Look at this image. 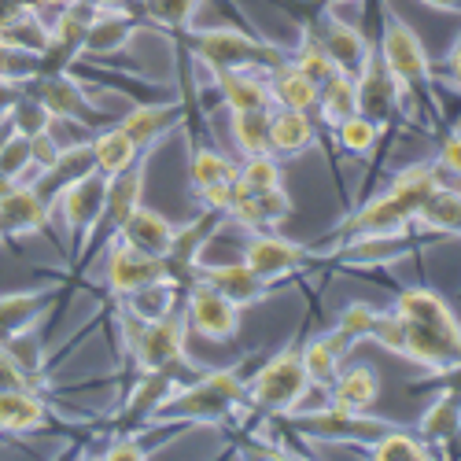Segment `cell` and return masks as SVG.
<instances>
[{
    "label": "cell",
    "mask_w": 461,
    "mask_h": 461,
    "mask_svg": "<svg viewBox=\"0 0 461 461\" xmlns=\"http://www.w3.org/2000/svg\"><path fill=\"white\" fill-rule=\"evenodd\" d=\"M439 167L436 163H413L406 170L395 174V181L373 196L369 203H362L348 221H343L332 237L348 240V237H362V233H388V229H406L417 221L420 207L432 192L439 188ZM329 237V240H332Z\"/></svg>",
    "instance_id": "cell-1"
},
{
    "label": "cell",
    "mask_w": 461,
    "mask_h": 461,
    "mask_svg": "<svg viewBox=\"0 0 461 461\" xmlns=\"http://www.w3.org/2000/svg\"><path fill=\"white\" fill-rule=\"evenodd\" d=\"M248 402V380L240 369H211L177 384L163 402L156 425H225Z\"/></svg>",
    "instance_id": "cell-2"
},
{
    "label": "cell",
    "mask_w": 461,
    "mask_h": 461,
    "mask_svg": "<svg viewBox=\"0 0 461 461\" xmlns=\"http://www.w3.org/2000/svg\"><path fill=\"white\" fill-rule=\"evenodd\" d=\"M380 63L388 67V74L395 78L402 100L417 104V107H432L439 114V100H436V67L420 45V37L410 23H402L395 12L380 15V49H376Z\"/></svg>",
    "instance_id": "cell-3"
},
{
    "label": "cell",
    "mask_w": 461,
    "mask_h": 461,
    "mask_svg": "<svg viewBox=\"0 0 461 461\" xmlns=\"http://www.w3.org/2000/svg\"><path fill=\"white\" fill-rule=\"evenodd\" d=\"M188 56L203 63L211 74L214 70H237V67H255V70H277L281 63H288L292 52H285L274 41H262L255 33H244L237 26H207V30H181Z\"/></svg>",
    "instance_id": "cell-4"
},
{
    "label": "cell",
    "mask_w": 461,
    "mask_h": 461,
    "mask_svg": "<svg viewBox=\"0 0 461 461\" xmlns=\"http://www.w3.org/2000/svg\"><path fill=\"white\" fill-rule=\"evenodd\" d=\"M122 332H126V351L133 358V366L140 373L148 369H170L177 376H196V362L185 351V314L174 311L167 318H151V321H137L122 311Z\"/></svg>",
    "instance_id": "cell-5"
},
{
    "label": "cell",
    "mask_w": 461,
    "mask_h": 461,
    "mask_svg": "<svg viewBox=\"0 0 461 461\" xmlns=\"http://www.w3.org/2000/svg\"><path fill=\"white\" fill-rule=\"evenodd\" d=\"M306 392H311V380H306L299 348H285L274 358H266L248 380V402L270 417H288L292 410H299Z\"/></svg>",
    "instance_id": "cell-6"
},
{
    "label": "cell",
    "mask_w": 461,
    "mask_h": 461,
    "mask_svg": "<svg viewBox=\"0 0 461 461\" xmlns=\"http://www.w3.org/2000/svg\"><path fill=\"white\" fill-rule=\"evenodd\" d=\"M288 425L306 436V439H321V443H355V447H369L376 436H384L392 425L380 417L358 413V410H343L336 402H329L325 410H292Z\"/></svg>",
    "instance_id": "cell-7"
},
{
    "label": "cell",
    "mask_w": 461,
    "mask_h": 461,
    "mask_svg": "<svg viewBox=\"0 0 461 461\" xmlns=\"http://www.w3.org/2000/svg\"><path fill=\"white\" fill-rule=\"evenodd\" d=\"M144 167H148V156H140L130 170L107 177V196H104L100 221H96L93 237H89V244H86V251H82V258H78V266H74V270H82V266L93 258V251L107 248L114 237H119L122 221L140 207V196H144Z\"/></svg>",
    "instance_id": "cell-8"
},
{
    "label": "cell",
    "mask_w": 461,
    "mask_h": 461,
    "mask_svg": "<svg viewBox=\"0 0 461 461\" xmlns=\"http://www.w3.org/2000/svg\"><path fill=\"white\" fill-rule=\"evenodd\" d=\"M104 196H107V177H104L100 170H93V174L78 177L74 185H67L59 196H56V203H52V211H59L63 225L70 229L74 266H78V258H82V251H86V244H89V237H93V229H96V221H100Z\"/></svg>",
    "instance_id": "cell-9"
},
{
    "label": "cell",
    "mask_w": 461,
    "mask_h": 461,
    "mask_svg": "<svg viewBox=\"0 0 461 461\" xmlns=\"http://www.w3.org/2000/svg\"><path fill=\"white\" fill-rule=\"evenodd\" d=\"M96 8L86 0H67L49 23V41L41 49V74H63L86 56V33Z\"/></svg>",
    "instance_id": "cell-10"
},
{
    "label": "cell",
    "mask_w": 461,
    "mask_h": 461,
    "mask_svg": "<svg viewBox=\"0 0 461 461\" xmlns=\"http://www.w3.org/2000/svg\"><path fill=\"white\" fill-rule=\"evenodd\" d=\"M156 281H170L163 255H148V251H140L119 237L104 248V285L114 299H126L130 292L148 288Z\"/></svg>",
    "instance_id": "cell-11"
},
{
    "label": "cell",
    "mask_w": 461,
    "mask_h": 461,
    "mask_svg": "<svg viewBox=\"0 0 461 461\" xmlns=\"http://www.w3.org/2000/svg\"><path fill=\"white\" fill-rule=\"evenodd\" d=\"M23 89L41 100L49 107V114H52V119H59V122H78L86 130L107 122V114L89 100V93L82 89V82L74 78L70 70H63V74H37V78H30Z\"/></svg>",
    "instance_id": "cell-12"
},
{
    "label": "cell",
    "mask_w": 461,
    "mask_h": 461,
    "mask_svg": "<svg viewBox=\"0 0 461 461\" xmlns=\"http://www.w3.org/2000/svg\"><path fill=\"white\" fill-rule=\"evenodd\" d=\"M185 325L188 332H196L203 339H218V343H229L237 332H240V306H233L221 292H214L211 285L203 281H192L185 288Z\"/></svg>",
    "instance_id": "cell-13"
},
{
    "label": "cell",
    "mask_w": 461,
    "mask_h": 461,
    "mask_svg": "<svg viewBox=\"0 0 461 461\" xmlns=\"http://www.w3.org/2000/svg\"><path fill=\"white\" fill-rule=\"evenodd\" d=\"M413 248H417V233H413V225H406V229H388V233L348 237L329 258L336 266H348V270H380V266L406 258Z\"/></svg>",
    "instance_id": "cell-14"
},
{
    "label": "cell",
    "mask_w": 461,
    "mask_h": 461,
    "mask_svg": "<svg viewBox=\"0 0 461 461\" xmlns=\"http://www.w3.org/2000/svg\"><path fill=\"white\" fill-rule=\"evenodd\" d=\"M314 258V251H306L303 244L281 237L277 229H266V233H251L248 244H244V262L251 266V270L266 281H281L288 274H299L306 262Z\"/></svg>",
    "instance_id": "cell-15"
},
{
    "label": "cell",
    "mask_w": 461,
    "mask_h": 461,
    "mask_svg": "<svg viewBox=\"0 0 461 461\" xmlns=\"http://www.w3.org/2000/svg\"><path fill=\"white\" fill-rule=\"evenodd\" d=\"M192 281H203V285H211L214 292H221L233 306H255V303H262L266 295L274 292V281H266V277H258L251 266L240 258V262H196V270H192ZM188 281V285H192Z\"/></svg>",
    "instance_id": "cell-16"
},
{
    "label": "cell",
    "mask_w": 461,
    "mask_h": 461,
    "mask_svg": "<svg viewBox=\"0 0 461 461\" xmlns=\"http://www.w3.org/2000/svg\"><path fill=\"white\" fill-rule=\"evenodd\" d=\"M177 384H181V376L170 373V369H148V373H140V380L130 388L122 410L114 413V425H119V432H137L144 425H156L163 402L170 399V392L177 388Z\"/></svg>",
    "instance_id": "cell-17"
},
{
    "label": "cell",
    "mask_w": 461,
    "mask_h": 461,
    "mask_svg": "<svg viewBox=\"0 0 461 461\" xmlns=\"http://www.w3.org/2000/svg\"><path fill=\"white\" fill-rule=\"evenodd\" d=\"M221 221H229L221 211L203 207V211H200L196 218H192L188 225H181L177 233H174V244H170V251L163 255V258H167V270H170V281H174V285L188 288L192 270H196V262H200L203 248L214 240V233L221 229Z\"/></svg>",
    "instance_id": "cell-18"
},
{
    "label": "cell",
    "mask_w": 461,
    "mask_h": 461,
    "mask_svg": "<svg viewBox=\"0 0 461 461\" xmlns=\"http://www.w3.org/2000/svg\"><path fill=\"white\" fill-rule=\"evenodd\" d=\"M52 225V207L37 196L30 181L12 185V192L0 196V240H19V237H41Z\"/></svg>",
    "instance_id": "cell-19"
},
{
    "label": "cell",
    "mask_w": 461,
    "mask_h": 461,
    "mask_svg": "<svg viewBox=\"0 0 461 461\" xmlns=\"http://www.w3.org/2000/svg\"><path fill=\"white\" fill-rule=\"evenodd\" d=\"M355 86H358V114L373 119L380 130L395 119V111L402 104V93L395 86V78L388 74V67L380 63V56L373 52L366 59V67L355 74Z\"/></svg>",
    "instance_id": "cell-20"
},
{
    "label": "cell",
    "mask_w": 461,
    "mask_h": 461,
    "mask_svg": "<svg viewBox=\"0 0 461 461\" xmlns=\"http://www.w3.org/2000/svg\"><path fill=\"white\" fill-rule=\"evenodd\" d=\"M49 425V402L41 388L8 384L0 388V436H33Z\"/></svg>",
    "instance_id": "cell-21"
},
{
    "label": "cell",
    "mask_w": 461,
    "mask_h": 461,
    "mask_svg": "<svg viewBox=\"0 0 461 461\" xmlns=\"http://www.w3.org/2000/svg\"><path fill=\"white\" fill-rule=\"evenodd\" d=\"M292 214V200L285 185L281 188H266V192H244L237 185V196L229 203V221L244 225L248 233H266V229H281Z\"/></svg>",
    "instance_id": "cell-22"
},
{
    "label": "cell",
    "mask_w": 461,
    "mask_h": 461,
    "mask_svg": "<svg viewBox=\"0 0 461 461\" xmlns=\"http://www.w3.org/2000/svg\"><path fill=\"white\" fill-rule=\"evenodd\" d=\"M93 170H96L93 144H89V137H82V140H74V144H63L59 156H56V163H49L45 170H37V174L30 177V185L37 188V196H41V200L52 207L56 196H59L67 185H74L78 177H86V174H93Z\"/></svg>",
    "instance_id": "cell-23"
},
{
    "label": "cell",
    "mask_w": 461,
    "mask_h": 461,
    "mask_svg": "<svg viewBox=\"0 0 461 461\" xmlns=\"http://www.w3.org/2000/svg\"><path fill=\"white\" fill-rule=\"evenodd\" d=\"M185 122V104L181 100H163V104H137V107H130L122 119H119V126L130 133V140L144 151L156 148L170 130H177Z\"/></svg>",
    "instance_id": "cell-24"
},
{
    "label": "cell",
    "mask_w": 461,
    "mask_h": 461,
    "mask_svg": "<svg viewBox=\"0 0 461 461\" xmlns=\"http://www.w3.org/2000/svg\"><path fill=\"white\" fill-rule=\"evenodd\" d=\"M214 89L229 111H251V107H274L270 93V74L255 67H237V70H214Z\"/></svg>",
    "instance_id": "cell-25"
},
{
    "label": "cell",
    "mask_w": 461,
    "mask_h": 461,
    "mask_svg": "<svg viewBox=\"0 0 461 461\" xmlns=\"http://www.w3.org/2000/svg\"><path fill=\"white\" fill-rule=\"evenodd\" d=\"M314 37L321 41V49L332 59V67L343 70V74H358L366 67V59L373 56V45L366 41V33L358 26H351V23L336 19V15H329Z\"/></svg>",
    "instance_id": "cell-26"
},
{
    "label": "cell",
    "mask_w": 461,
    "mask_h": 461,
    "mask_svg": "<svg viewBox=\"0 0 461 461\" xmlns=\"http://www.w3.org/2000/svg\"><path fill=\"white\" fill-rule=\"evenodd\" d=\"M59 295L56 285L49 288H30V292H5L0 295V343L19 336V332H30L37 321L45 318L49 303Z\"/></svg>",
    "instance_id": "cell-27"
},
{
    "label": "cell",
    "mask_w": 461,
    "mask_h": 461,
    "mask_svg": "<svg viewBox=\"0 0 461 461\" xmlns=\"http://www.w3.org/2000/svg\"><path fill=\"white\" fill-rule=\"evenodd\" d=\"M137 33V15L122 5V8H96L89 33H86V56H114L119 49H126Z\"/></svg>",
    "instance_id": "cell-28"
},
{
    "label": "cell",
    "mask_w": 461,
    "mask_h": 461,
    "mask_svg": "<svg viewBox=\"0 0 461 461\" xmlns=\"http://www.w3.org/2000/svg\"><path fill=\"white\" fill-rule=\"evenodd\" d=\"M395 311L402 318H413L420 325H432V329L461 339V321L454 314V306L443 295H436L432 288H402L399 299H395Z\"/></svg>",
    "instance_id": "cell-29"
},
{
    "label": "cell",
    "mask_w": 461,
    "mask_h": 461,
    "mask_svg": "<svg viewBox=\"0 0 461 461\" xmlns=\"http://www.w3.org/2000/svg\"><path fill=\"white\" fill-rule=\"evenodd\" d=\"M318 144V122L311 111L274 107L270 111V151L274 156H299Z\"/></svg>",
    "instance_id": "cell-30"
},
{
    "label": "cell",
    "mask_w": 461,
    "mask_h": 461,
    "mask_svg": "<svg viewBox=\"0 0 461 461\" xmlns=\"http://www.w3.org/2000/svg\"><path fill=\"white\" fill-rule=\"evenodd\" d=\"M174 233H177V225H174L167 214H159V211H151V207L140 203V207L122 221L119 240H126V244H133V248H140V251H148V255H167L170 244H174Z\"/></svg>",
    "instance_id": "cell-31"
},
{
    "label": "cell",
    "mask_w": 461,
    "mask_h": 461,
    "mask_svg": "<svg viewBox=\"0 0 461 461\" xmlns=\"http://www.w3.org/2000/svg\"><path fill=\"white\" fill-rule=\"evenodd\" d=\"M380 399V376L373 366H348L336 373V380L329 384V402L343 406V410H358L369 413Z\"/></svg>",
    "instance_id": "cell-32"
},
{
    "label": "cell",
    "mask_w": 461,
    "mask_h": 461,
    "mask_svg": "<svg viewBox=\"0 0 461 461\" xmlns=\"http://www.w3.org/2000/svg\"><path fill=\"white\" fill-rule=\"evenodd\" d=\"M314 114H318V119H321L329 130H336L343 119L358 114V86H355V74H343V70L329 74V78L321 82V89H318V107H314Z\"/></svg>",
    "instance_id": "cell-33"
},
{
    "label": "cell",
    "mask_w": 461,
    "mask_h": 461,
    "mask_svg": "<svg viewBox=\"0 0 461 461\" xmlns=\"http://www.w3.org/2000/svg\"><path fill=\"white\" fill-rule=\"evenodd\" d=\"M89 144H93V159H96V170L104 174V177H114V174H122V170H130L144 151L130 140V133L114 122V126H107L104 133H93L89 137Z\"/></svg>",
    "instance_id": "cell-34"
},
{
    "label": "cell",
    "mask_w": 461,
    "mask_h": 461,
    "mask_svg": "<svg viewBox=\"0 0 461 461\" xmlns=\"http://www.w3.org/2000/svg\"><path fill=\"white\" fill-rule=\"evenodd\" d=\"M417 432L429 447H447L454 436H461V395L443 388L436 395V402L420 413Z\"/></svg>",
    "instance_id": "cell-35"
},
{
    "label": "cell",
    "mask_w": 461,
    "mask_h": 461,
    "mask_svg": "<svg viewBox=\"0 0 461 461\" xmlns=\"http://www.w3.org/2000/svg\"><path fill=\"white\" fill-rule=\"evenodd\" d=\"M318 82L306 78V74L299 67L281 63L277 70H270V93H274V107H292V111H311L318 107Z\"/></svg>",
    "instance_id": "cell-36"
},
{
    "label": "cell",
    "mask_w": 461,
    "mask_h": 461,
    "mask_svg": "<svg viewBox=\"0 0 461 461\" xmlns=\"http://www.w3.org/2000/svg\"><path fill=\"white\" fill-rule=\"evenodd\" d=\"M413 229L420 233H443V237H461V188L439 185L420 207Z\"/></svg>",
    "instance_id": "cell-37"
},
{
    "label": "cell",
    "mask_w": 461,
    "mask_h": 461,
    "mask_svg": "<svg viewBox=\"0 0 461 461\" xmlns=\"http://www.w3.org/2000/svg\"><path fill=\"white\" fill-rule=\"evenodd\" d=\"M181 292H185V288L174 285V281H156V285H148V288L130 292V295L119 299V303H122V311H126L130 318L151 321V318H167V314L181 311Z\"/></svg>",
    "instance_id": "cell-38"
},
{
    "label": "cell",
    "mask_w": 461,
    "mask_h": 461,
    "mask_svg": "<svg viewBox=\"0 0 461 461\" xmlns=\"http://www.w3.org/2000/svg\"><path fill=\"white\" fill-rule=\"evenodd\" d=\"M225 181H237V163L218 148H207V144L192 148V156H188V188H192V196H200V192H207L214 185H225Z\"/></svg>",
    "instance_id": "cell-39"
},
{
    "label": "cell",
    "mask_w": 461,
    "mask_h": 461,
    "mask_svg": "<svg viewBox=\"0 0 461 461\" xmlns=\"http://www.w3.org/2000/svg\"><path fill=\"white\" fill-rule=\"evenodd\" d=\"M270 111L274 107H251V111H229V133L240 156H262L270 151Z\"/></svg>",
    "instance_id": "cell-40"
},
{
    "label": "cell",
    "mask_w": 461,
    "mask_h": 461,
    "mask_svg": "<svg viewBox=\"0 0 461 461\" xmlns=\"http://www.w3.org/2000/svg\"><path fill=\"white\" fill-rule=\"evenodd\" d=\"M373 461H425V457H436L432 447L417 436H406L399 429H388L384 436H376L369 447H362Z\"/></svg>",
    "instance_id": "cell-41"
},
{
    "label": "cell",
    "mask_w": 461,
    "mask_h": 461,
    "mask_svg": "<svg viewBox=\"0 0 461 461\" xmlns=\"http://www.w3.org/2000/svg\"><path fill=\"white\" fill-rule=\"evenodd\" d=\"M299 355H303V369H306V380H311V388L329 392V384L336 380V373H339V366H343V358L329 348V339H325V336H314Z\"/></svg>",
    "instance_id": "cell-42"
},
{
    "label": "cell",
    "mask_w": 461,
    "mask_h": 461,
    "mask_svg": "<svg viewBox=\"0 0 461 461\" xmlns=\"http://www.w3.org/2000/svg\"><path fill=\"white\" fill-rule=\"evenodd\" d=\"M237 185L244 192H266V188H281L285 185V170L277 163L274 151H262V156H244V163L237 167Z\"/></svg>",
    "instance_id": "cell-43"
},
{
    "label": "cell",
    "mask_w": 461,
    "mask_h": 461,
    "mask_svg": "<svg viewBox=\"0 0 461 461\" xmlns=\"http://www.w3.org/2000/svg\"><path fill=\"white\" fill-rule=\"evenodd\" d=\"M37 74H41V52L0 37V78L26 86L30 78H37Z\"/></svg>",
    "instance_id": "cell-44"
},
{
    "label": "cell",
    "mask_w": 461,
    "mask_h": 461,
    "mask_svg": "<svg viewBox=\"0 0 461 461\" xmlns=\"http://www.w3.org/2000/svg\"><path fill=\"white\" fill-rule=\"evenodd\" d=\"M332 133H336L339 148L348 151V156H369L384 130H380L373 119H366V114H351V119H343Z\"/></svg>",
    "instance_id": "cell-45"
},
{
    "label": "cell",
    "mask_w": 461,
    "mask_h": 461,
    "mask_svg": "<svg viewBox=\"0 0 461 461\" xmlns=\"http://www.w3.org/2000/svg\"><path fill=\"white\" fill-rule=\"evenodd\" d=\"M292 59V67H299L306 78H314L318 86L329 78V74H336V67H332V59L325 56V49H321V41L314 33H303V41L295 45V52L288 56Z\"/></svg>",
    "instance_id": "cell-46"
},
{
    "label": "cell",
    "mask_w": 461,
    "mask_h": 461,
    "mask_svg": "<svg viewBox=\"0 0 461 461\" xmlns=\"http://www.w3.org/2000/svg\"><path fill=\"white\" fill-rule=\"evenodd\" d=\"M0 174L12 181H30L33 174V159H30V137L23 133H8L5 144H0Z\"/></svg>",
    "instance_id": "cell-47"
},
{
    "label": "cell",
    "mask_w": 461,
    "mask_h": 461,
    "mask_svg": "<svg viewBox=\"0 0 461 461\" xmlns=\"http://www.w3.org/2000/svg\"><path fill=\"white\" fill-rule=\"evenodd\" d=\"M8 119H12L15 133H23V137H37V133H45V130L52 126L49 107L37 100V96H30V93H23V96L15 100V107H12Z\"/></svg>",
    "instance_id": "cell-48"
},
{
    "label": "cell",
    "mask_w": 461,
    "mask_h": 461,
    "mask_svg": "<svg viewBox=\"0 0 461 461\" xmlns=\"http://www.w3.org/2000/svg\"><path fill=\"white\" fill-rule=\"evenodd\" d=\"M196 8H200V0H144V12L156 19L159 26L174 30V33H181V30L192 26V15H196Z\"/></svg>",
    "instance_id": "cell-49"
},
{
    "label": "cell",
    "mask_w": 461,
    "mask_h": 461,
    "mask_svg": "<svg viewBox=\"0 0 461 461\" xmlns=\"http://www.w3.org/2000/svg\"><path fill=\"white\" fill-rule=\"evenodd\" d=\"M0 37H8V41H15V45H26V49H37L41 52L45 49V41H49V23L41 19V12H23L5 33Z\"/></svg>",
    "instance_id": "cell-50"
},
{
    "label": "cell",
    "mask_w": 461,
    "mask_h": 461,
    "mask_svg": "<svg viewBox=\"0 0 461 461\" xmlns=\"http://www.w3.org/2000/svg\"><path fill=\"white\" fill-rule=\"evenodd\" d=\"M373 325H376V306H369V303H348V306H343V314L336 318V329L348 336L351 343L369 339Z\"/></svg>",
    "instance_id": "cell-51"
},
{
    "label": "cell",
    "mask_w": 461,
    "mask_h": 461,
    "mask_svg": "<svg viewBox=\"0 0 461 461\" xmlns=\"http://www.w3.org/2000/svg\"><path fill=\"white\" fill-rule=\"evenodd\" d=\"M96 457H104V461H144V457H151V447L137 432H119Z\"/></svg>",
    "instance_id": "cell-52"
},
{
    "label": "cell",
    "mask_w": 461,
    "mask_h": 461,
    "mask_svg": "<svg viewBox=\"0 0 461 461\" xmlns=\"http://www.w3.org/2000/svg\"><path fill=\"white\" fill-rule=\"evenodd\" d=\"M59 137L52 133V130H45V133H37V137H30V159H33V174L37 170H45L49 163H56V156H59Z\"/></svg>",
    "instance_id": "cell-53"
},
{
    "label": "cell",
    "mask_w": 461,
    "mask_h": 461,
    "mask_svg": "<svg viewBox=\"0 0 461 461\" xmlns=\"http://www.w3.org/2000/svg\"><path fill=\"white\" fill-rule=\"evenodd\" d=\"M413 388H447V392H457L461 395V358L457 362H450V366H443V369H436V373H429V376H420Z\"/></svg>",
    "instance_id": "cell-54"
},
{
    "label": "cell",
    "mask_w": 461,
    "mask_h": 461,
    "mask_svg": "<svg viewBox=\"0 0 461 461\" xmlns=\"http://www.w3.org/2000/svg\"><path fill=\"white\" fill-rule=\"evenodd\" d=\"M436 78H443L457 96H461V33L454 37V45H450V52L443 56V67H439V74Z\"/></svg>",
    "instance_id": "cell-55"
},
{
    "label": "cell",
    "mask_w": 461,
    "mask_h": 461,
    "mask_svg": "<svg viewBox=\"0 0 461 461\" xmlns=\"http://www.w3.org/2000/svg\"><path fill=\"white\" fill-rule=\"evenodd\" d=\"M439 170H447L450 177H461V133H450L443 144H439V156H436Z\"/></svg>",
    "instance_id": "cell-56"
},
{
    "label": "cell",
    "mask_w": 461,
    "mask_h": 461,
    "mask_svg": "<svg viewBox=\"0 0 461 461\" xmlns=\"http://www.w3.org/2000/svg\"><path fill=\"white\" fill-rule=\"evenodd\" d=\"M23 93H26V89H23L19 82L0 78V119H8V114H12V107H15V100H19Z\"/></svg>",
    "instance_id": "cell-57"
},
{
    "label": "cell",
    "mask_w": 461,
    "mask_h": 461,
    "mask_svg": "<svg viewBox=\"0 0 461 461\" xmlns=\"http://www.w3.org/2000/svg\"><path fill=\"white\" fill-rule=\"evenodd\" d=\"M23 12H26V8H23V0H0V33H5Z\"/></svg>",
    "instance_id": "cell-58"
},
{
    "label": "cell",
    "mask_w": 461,
    "mask_h": 461,
    "mask_svg": "<svg viewBox=\"0 0 461 461\" xmlns=\"http://www.w3.org/2000/svg\"><path fill=\"white\" fill-rule=\"evenodd\" d=\"M425 8L443 12V15H461V0H420Z\"/></svg>",
    "instance_id": "cell-59"
},
{
    "label": "cell",
    "mask_w": 461,
    "mask_h": 461,
    "mask_svg": "<svg viewBox=\"0 0 461 461\" xmlns=\"http://www.w3.org/2000/svg\"><path fill=\"white\" fill-rule=\"evenodd\" d=\"M67 0H23V8H30V12H56V8H63Z\"/></svg>",
    "instance_id": "cell-60"
},
{
    "label": "cell",
    "mask_w": 461,
    "mask_h": 461,
    "mask_svg": "<svg viewBox=\"0 0 461 461\" xmlns=\"http://www.w3.org/2000/svg\"><path fill=\"white\" fill-rule=\"evenodd\" d=\"M86 5H93V8H122V5H130V0H86Z\"/></svg>",
    "instance_id": "cell-61"
},
{
    "label": "cell",
    "mask_w": 461,
    "mask_h": 461,
    "mask_svg": "<svg viewBox=\"0 0 461 461\" xmlns=\"http://www.w3.org/2000/svg\"><path fill=\"white\" fill-rule=\"evenodd\" d=\"M325 5H339V0H325Z\"/></svg>",
    "instance_id": "cell-62"
},
{
    "label": "cell",
    "mask_w": 461,
    "mask_h": 461,
    "mask_svg": "<svg viewBox=\"0 0 461 461\" xmlns=\"http://www.w3.org/2000/svg\"><path fill=\"white\" fill-rule=\"evenodd\" d=\"M0 244H5V240H0Z\"/></svg>",
    "instance_id": "cell-63"
}]
</instances>
